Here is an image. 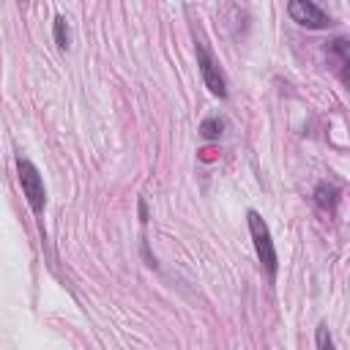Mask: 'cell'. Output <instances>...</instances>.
I'll use <instances>...</instances> for the list:
<instances>
[{
  "label": "cell",
  "instance_id": "cell-6",
  "mask_svg": "<svg viewBox=\"0 0 350 350\" xmlns=\"http://www.w3.org/2000/svg\"><path fill=\"white\" fill-rule=\"evenodd\" d=\"M314 202H317L320 208H325V211H334L336 202H339V189H336L334 183H317V189H314Z\"/></svg>",
  "mask_w": 350,
  "mask_h": 350
},
{
  "label": "cell",
  "instance_id": "cell-2",
  "mask_svg": "<svg viewBox=\"0 0 350 350\" xmlns=\"http://www.w3.org/2000/svg\"><path fill=\"white\" fill-rule=\"evenodd\" d=\"M16 172H19V183H22V194H25L27 205L33 208V213H41L44 202H46V189L41 180V172L36 170L33 161H27L22 156L16 159Z\"/></svg>",
  "mask_w": 350,
  "mask_h": 350
},
{
  "label": "cell",
  "instance_id": "cell-8",
  "mask_svg": "<svg viewBox=\"0 0 350 350\" xmlns=\"http://www.w3.org/2000/svg\"><path fill=\"white\" fill-rule=\"evenodd\" d=\"M221 131H224V120H221L219 115H211V118H205V120L200 123V134H202L205 139H219Z\"/></svg>",
  "mask_w": 350,
  "mask_h": 350
},
{
  "label": "cell",
  "instance_id": "cell-5",
  "mask_svg": "<svg viewBox=\"0 0 350 350\" xmlns=\"http://www.w3.org/2000/svg\"><path fill=\"white\" fill-rule=\"evenodd\" d=\"M325 60L331 66V71L342 79L345 88H350V38H331L325 44Z\"/></svg>",
  "mask_w": 350,
  "mask_h": 350
},
{
  "label": "cell",
  "instance_id": "cell-7",
  "mask_svg": "<svg viewBox=\"0 0 350 350\" xmlns=\"http://www.w3.org/2000/svg\"><path fill=\"white\" fill-rule=\"evenodd\" d=\"M52 33H55V44H57L60 49H68L71 36H68V22H66V16H63V14H57V16H55V22H52Z\"/></svg>",
  "mask_w": 350,
  "mask_h": 350
},
{
  "label": "cell",
  "instance_id": "cell-4",
  "mask_svg": "<svg viewBox=\"0 0 350 350\" xmlns=\"http://www.w3.org/2000/svg\"><path fill=\"white\" fill-rule=\"evenodd\" d=\"M287 14L293 22H298L301 27H309V30H323L331 25V16L312 0H293L287 3Z\"/></svg>",
  "mask_w": 350,
  "mask_h": 350
},
{
  "label": "cell",
  "instance_id": "cell-3",
  "mask_svg": "<svg viewBox=\"0 0 350 350\" xmlns=\"http://www.w3.org/2000/svg\"><path fill=\"white\" fill-rule=\"evenodd\" d=\"M194 55H197V66H200V74H202L205 88H208L213 96L227 98V79H224V71L219 68V63L213 60V55L205 49V44H202V41H197Z\"/></svg>",
  "mask_w": 350,
  "mask_h": 350
},
{
  "label": "cell",
  "instance_id": "cell-9",
  "mask_svg": "<svg viewBox=\"0 0 350 350\" xmlns=\"http://www.w3.org/2000/svg\"><path fill=\"white\" fill-rule=\"evenodd\" d=\"M314 342H317V350H334V339H331V331L325 323L317 325V334H314Z\"/></svg>",
  "mask_w": 350,
  "mask_h": 350
},
{
  "label": "cell",
  "instance_id": "cell-1",
  "mask_svg": "<svg viewBox=\"0 0 350 350\" xmlns=\"http://www.w3.org/2000/svg\"><path fill=\"white\" fill-rule=\"evenodd\" d=\"M246 221H249V235L254 241V252H257L262 268L268 271V276L273 279L276 276V268H279V260H276V246H273L271 230H268V224L262 221V216L257 211H249L246 213Z\"/></svg>",
  "mask_w": 350,
  "mask_h": 350
}]
</instances>
